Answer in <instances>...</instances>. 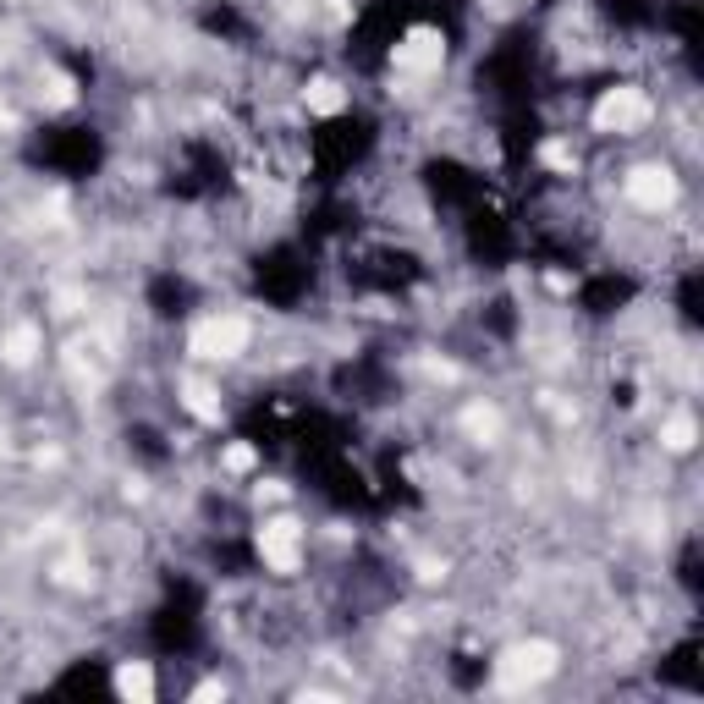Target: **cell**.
<instances>
[{
	"instance_id": "cell-1",
	"label": "cell",
	"mask_w": 704,
	"mask_h": 704,
	"mask_svg": "<svg viewBox=\"0 0 704 704\" xmlns=\"http://www.w3.org/2000/svg\"><path fill=\"white\" fill-rule=\"evenodd\" d=\"M550 671H556V644H545V638H528V644H512L501 660H495V682H501L506 693H517V688H534V682H545Z\"/></svg>"
},
{
	"instance_id": "cell-2",
	"label": "cell",
	"mask_w": 704,
	"mask_h": 704,
	"mask_svg": "<svg viewBox=\"0 0 704 704\" xmlns=\"http://www.w3.org/2000/svg\"><path fill=\"white\" fill-rule=\"evenodd\" d=\"M193 358H209V363H226V358H237L242 347H248V319H237V314H215V319H198L193 325Z\"/></svg>"
},
{
	"instance_id": "cell-3",
	"label": "cell",
	"mask_w": 704,
	"mask_h": 704,
	"mask_svg": "<svg viewBox=\"0 0 704 704\" xmlns=\"http://www.w3.org/2000/svg\"><path fill=\"white\" fill-rule=\"evenodd\" d=\"M259 556L270 572L292 578V572L303 567V528H297L292 517H270V523L259 528Z\"/></svg>"
},
{
	"instance_id": "cell-4",
	"label": "cell",
	"mask_w": 704,
	"mask_h": 704,
	"mask_svg": "<svg viewBox=\"0 0 704 704\" xmlns=\"http://www.w3.org/2000/svg\"><path fill=\"white\" fill-rule=\"evenodd\" d=\"M649 121V99L638 88H611V94L594 105V127L600 132H638Z\"/></svg>"
},
{
	"instance_id": "cell-5",
	"label": "cell",
	"mask_w": 704,
	"mask_h": 704,
	"mask_svg": "<svg viewBox=\"0 0 704 704\" xmlns=\"http://www.w3.org/2000/svg\"><path fill=\"white\" fill-rule=\"evenodd\" d=\"M627 198H633L638 209H649V215H660V209L677 204V176L660 171V165H638V171L627 176Z\"/></svg>"
},
{
	"instance_id": "cell-6",
	"label": "cell",
	"mask_w": 704,
	"mask_h": 704,
	"mask_svg": "<svg viewBox=\"0 0 704 704\" xmlns=\"http://www.w3.org/2000/svg\"><path fill=\"white\" fill-rule=\"evenodd\" d=\"M440 61H446V44H440L435 28H413L402 44H396V72L429 77V72H440Z\"/></svg>"
},
{
	"instance_id": "cell-7",
	"label": "cell",
	"mask_w": 704,
	"mask_h": 704,
	"mask_svg": "<svg viewBox=\"0 0 704 704\" xmlns=\"http://www.w3.org/2000/svg\"><path fill=\"white\" fill-rule=\"evenodd\" d=\"M116 693L132 704H149L154 699V671L143 666V660H121L116 666Z\"/></svg>"
},
{
	"instance_id": "cell-8",
	"label": "cell",
	"mask_w": 704,
	"mask_h": 704,
	"mask_svg": "<svg viewBox=\"0 0 704 704\" xmlns=\"http://www.w3.org/2000/svg\"><path fill=\"white\" fill-rule=\"evenodd\" d=\"M33 352H39V330H33V325H11L6 341H0V358H6L11 369H28Z\"/></svg>"
},
{
	"instance_id": "cell-9",
	"label": "cell",
	"mask_w": 704,
	"mask_h": 704,
	"mask_svg": "<svg viewBox=\"0 0 704 704\" xmlns=\"http://www.w3.org/2000/svg\"><path fill=\"white\" fill-rule=\"evenodd\" d=\"M303 99H308V110H314V116H336V110L347 105V88L330 83V77H319V83L303 88Z\"/></svg>"
},
{
	"instance_id": "cell-10",
	"label": "cell",
	"mask_w": 704,
	"mask_h": 704,
	"mask_svg": "<svg viewBox=\"0 0 704 704\" xmlns=\"http://www.w3.org/2000/svg\"><path fill=\"white\" fill-rule=\"evenodd\" d=\"M693 440H699V424H693L688 413H671L666 424H660V446L666 451H688Z\"/></svg>"
},
{
	"instance_id": "cell-11",
	"label": "cell",
	"mask_w": 704,
	"mask_h": 704,
	"mask_svg": "<svg viewBox=\"0 0 704 704\" xmlns=\"http://www.w3.org/2000/svg\"><path fill=\"white\" fill-rule=\"evenodd\" d=\"M545 165H550V171H572V165H578V154H572L567 143H545Z\"/></svg>"
},
{
	"instance_id": "cell-12",
	"label": "cell",
	"mask_w": 704,
	"mask_h": 704,
	"mask_svg": "<svg viewBox=\"0 0 704 704\" xmlns=\"http://www.w3.org/2000/svg\"><path fill=\"white\" fill-rule=\"evenodd\" d=\"M468 429H473V435H495V429H501L495 407H473V413H468Z\"/></svg>"
},
{
	"instance_id": "cell-13",
	"label": "cell",
	"mask_w": 704,
	"mask_h": 704,
	"mask_svg": "<svg viewBox=\"0 0 704 704\" xmlns=\"http://www.w3.org/2000/svg\"><path fill=\"white\" fill-rule=\"evenodd\" d=\"M187 407H193L198 418H220V407L209 402V391H204V385H187Z\"/></svg>"
},
{
	"instance_id": "cell-14",
	"label": "cell",
	"mask_w": 704,
	"mask_h": 704,
	"mask_svg": "<svg viewBox=\"0 0 704 704\" xmlns=\"http://www.w3.org/2000/svg\"><path fill=\"white\" fill-rule=\"evenodd\" d=\"M226 468H231V473H248V468H253V451H248V446H231V451H226Z\"/></svg>"
}]
</instances>
